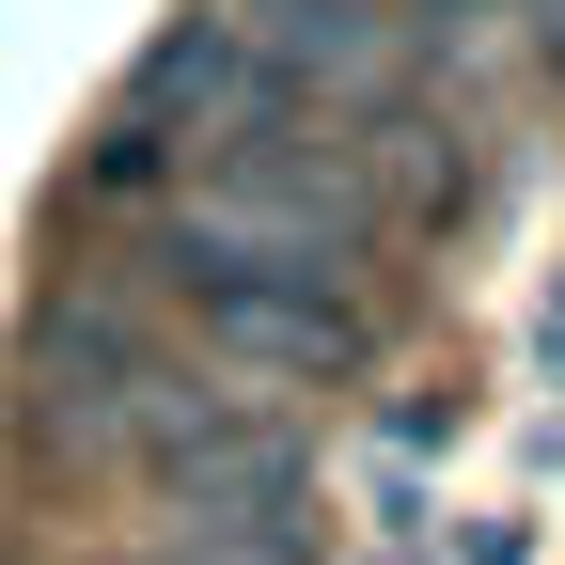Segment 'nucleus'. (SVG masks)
Returning a JSON list of instances; mask_svg holds the SVG:
<instances>
[{
	"mask_svg": "<svg viewBox=\"0 0 565 565\" xmlns=\"http://www.w3.org/2000/svg\"><path fill=\"white\" fill-rule=\"evenodd\" d=\"M252 63L299 110H362V126H408V32L377 17V0H236L221 17Z\"/></svg>",
	"mask_w": 565,
	"mask_h": 565,
	"instance_id": "obj_1",
	"label": "nucleus"
},
{
	"mask_svg": "<svg viewBox=\"0 0 565 565\" xmlns=\"http://www.w3.org/2000/svg\"><path fill=\"white\" fill-rule=\"evenodd\" d=\"M173 299H189V330H204L221 377H345L362 362V315L299 299V282H173Z\"/></svg>",
	"mask_w": 565,
	"mask_h": 565,
	"instance_id": "obj_2",
	"label": "nucleus"
},
{
	"mask_svg": "<svg viewBox=\"0 0 565 565\" xmlns=\"http://www.w3.org/2000/svg\"><path fill=\"white\" fill-rule=\"evenodd\" d=\"M299 95L267 79V63L221 32V17H173L158 47H141V79H126V126H204V141H252V126H282Z\"/></svg>",
	"mask_w": 565,
	"mask_h": 565,
	"instance_id": "obj_3",
	"label": "nucleus"
},
{
	"mask_svg": "<svg viewBox=\"0 0 565 565\" xmlns=\"http://www.w3.org/2000/svg\"><path fill=\"white\" fill-rule=\"evenodd\" d=\"M158 565H315V550H299V519H173Z\"/></svg>",
	"mask_w": 565,
	"mask_h": 565,
	"instance_id": "obj_4",
	"label": "nucleus"
},
{
	"mask_svg": "<svg viewBox=\"0 0 565 565\" xmlns=\"http://www.w3.org/2000/svg\"><path fill=\"white\" fill-rule=\"evenodd\" d=\"M393 32H440V47H487V0H377Z\"/></svg>",
	"mask_w": 565,
	"mask_h": 565,
	"instance_id": "obj_5",
	"label": "nucleus"
},
{
	"mask_svg": "<svg viewBox=\"0 0 565 565\" xmlns=\"http://www.w3.org/2000/svg\"><path fill=\"white\" fill-rule=\"evenodd\" d=\"M487 17H534V32H550V47H565V0H487Z\"/></svg>",
	"mask_w": 565,
	"mask_h": 565,
	"instance_id": "obj_6",
	"label": "nucleus"
}]
</instances>
